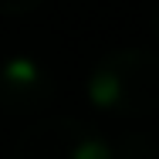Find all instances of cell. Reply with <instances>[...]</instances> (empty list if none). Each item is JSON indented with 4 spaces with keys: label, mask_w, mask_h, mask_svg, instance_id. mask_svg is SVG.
<instances>
[{
    "label": "cell",
    "mask_w": 159,
    "mask_h": 159,
    "mask_svg": "<svg viewBox=\"0 0 159 159\" xmlns=\"http://www.w3.org/2000/svg\"><path fill=\"white\" fill-rule=\"evenodd\" d=\"M159 95V61L146 48H122L95 64L88 78V98L102 112L139 119L156 108Z\"/></svg>",
    "instance_id": "6da1fadb"
},
{
    "label": "cell",
    "mask_w": 159,
    "mask_h": 159,
    "mask_svg": "<svg viewBox=\"0 0 159 159\" xmlns=\"http://www.w3.org/2000/svg\"><path fill=\"white\" fill-rule=\"evenodd\" d=\"M14 159H112V149L98 129L58 115L34 122L14 142Z\"/></svg>",
    "instance_id": "7a4b0ae2"
},
{
    "label": "cell",
    "mask_w": 159,
    "mask_h": 159,
    "mask_svg": "<svg viewBox=\"0 0 159 159\" xmlns=\"http://www.w3.org/2000/svg\"><path fill=\"white\" fill-rule=\"evenodd\" d=\"M54 98V75L27 54L7 58L0 64V108L10 115L44 112Z\"/></svg>",
    "instance_id": "3957f363"
},
{
    "label": "cell",
    "mask_w": 159,
    "mask_h": 159,
    "mask_svg": "<svg viewBox=\"0 0 159 159\" xmlns=\"http://www.w3.org/2000/svg\"><path fill=\"white\" fill-rule=\"evenodd\" d=\"M44 0H0V14H31Z\"/></svg>",
    "instance_id": "277c9868"
}]
</instances>
